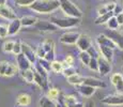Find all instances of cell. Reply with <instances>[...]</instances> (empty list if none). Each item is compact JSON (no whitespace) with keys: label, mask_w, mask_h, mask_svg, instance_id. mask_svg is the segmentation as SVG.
<instances>
[{"label":"cell","mask_w":123,"mask_h":107,"mask_svg":"<svg viewBox=\"0 0 123 107\" xmlns=\"http://www.w3.org/2000/svg\"><path fill=\"white\" fill-rule=\"evenodd\" d=\"M30 10L39 14L53 13L60 8L59 0H35L29 6Z\"/></svg>","instance_id":"1"},{"label":"cell","mask_w":123,"mask_h":107,"mask_svg":"<svg viewBox=\"0 0 123 107\" xmlns=\"http://www.w3.org/2000/svg\"><path fill=\"white\" fill-rule=\"evenodd\" d=\"M50 21H53L54 24L60 29H72L75 28L80 24L81 18L78 17H72V16H67L64 17H58V16H51Z\"/></svg>","instance_id":"2"},{"label":"cell","mask_w":123,"mask_h":107,"mask_svg":"<svg viewBox=\"0 0 123 107\" xmlns=\"http://www.w3.org/2000/svg\"><path fill=\"white\" fill-rule=\"evenodd\" d=\"M60 3V9L67 16H72V17H78L81 18L82 12L77 6H75L71 0H59Z\"/></svg>","instance_id":"3"},{"label":"cell","mask_w":123,"mask_h":107,"mask_svg":"<svg viewBox=\"0 0 123 107\" xmlns=\"http://www.w3.org/2000/svg\"><path fill=\"white\" fill-rule=\"evenodd\" d=\"M18 72V68L15 64L8 61H0V76L2 77H12Z\"/></svg>","instance_id":"4"},{"label":"cell","mask_w":123,"mask_h":107,"mask_svg":"<svg viewBox=\"0 0 123 107\" xmlns=\"http://www.w3.org/2000/svg\"><path fill=\"white\" fill-rule=\"evenodd\" d=\"M102 104L106 106H123V93H115L106 95L101 100Z\"/></svg>","instance_id":"5"},{"label":"cell","mask_w":123,"mask_h":107,"mask_svg":"<svg viewBox=\"0 0 123 107\" xmlns=\"http://www.w3.org/2000/svg\"><path fill=\"white\" fill-rule=\"evenodd\" d=\"M79 37H80L79 32L68 31V32H64L60 37V42L64 45H73V44H76Z\"/></svg>","instance_id":"6"},{"label":"cell","mask_w":123,"mask_h":107,"mask_svg":"<svg viewBox=\"0 0 123 107\" xmlns=\"http://www.w3.org/2000/svg\"><path fill=\"white\" fill-rule=\"evenodd\" d=\"M42 46H43L45 53H46V56H45L44 59L48 61H54L55 60V43H54L53 40H46L42 43Z\"/></svg>","instance_id":"7"},{"label":"cell","mask_w":123,"mask_h":107,"mask_svg":"<svg viewBox=\"0 0 123 107\" xmlns=\"http://www.w3.org/2000/svg\"><path fill=\"white\" fill-rule=\"evenodd\" d=\"M104 33H105L107 37H109L110 39H111L112 41L116 43L117 47H119L120 49H122V50H123V33L122 32L118 31V29L117 30L108 29V30H106Z\"/></svg>","instance_id":"8"},{"label":"cell","mask_w":123,"mask_h":107,"mask_svg":"<svg viewBox=\"0 0 123 107\" xmlns=\"http://www.w3.org/2000/svg\"><path fill=\"white\" fill-rule=\"evenodd\" d=\"M76 46L78 47L80 51H87L92 46L91 38L88 34H85V33L80 34V37L78 38V40L76 42Z\"/></svg>","instance_id":"9"},{"label":"cell","mask_w":123,"mask_h":107,"mask_svg":"<svg viewBox=\"0 0 123 107\" xmlns=\"http://www.w3.org/2000/svg\"><path fill=\"white\" fill-rule=\"evenodd\" d=\"M35 28L37 30H41L44 32H50V31H57L59 29L58 27L50 20H37V23L35 24Z\"/></svg>","instance_id":"10"},{"label":"cell","mask_w":123,"mask_h":107,"mask_svg":"<svg viewBox=\"0 0 123 107\" xmlns=\"http://www.w3.org/2000/svg\"><path fill=\"white\" fill-rule=\"evenodd\" d=\"M22 53L29 59V61L32 64H34L37 62V51H35L30 45L26 44V43H22Z\"/></svg>","instance_id":"11"},{"label":"cell","mask_w":123,"mask_h":107,"mask_svg":"<svg viewBox=\"0 0 123 107\" xmlns=\"http://www.w3.org/2000/svg\"><path fill=\"white\" fill-rule=\"evenodd\" d=\"M110 71H111L110 61H108L102 55H100L98 56V73L102 76H106L108 73H110Z\"/></svg>","instance_id":"12"},{"label":"cell","mask_w":123,"mask_h":107,"mask_svg":"<svg viewBox=\"0 0 123 107\" xmlns=\"http://www.w3.org/2000/svg\"><path fill=\"white\" fill-rule=\"evenodd\" d=\"M96 44H98V46L102 45V46L110 47V48H112V49H116V48H117V45H116V43L113 42L109 37H107L105 33L98 34V37H96Z\"/></svg>","instance_id":"13"},{"label":"cell","mask_w":123,"mask_h":107,"mask_svg":"<svg viewBox=\"0 0 123 107\" xmlns=\"http://www.w3.org/2000/svg\"><path fill=\"white\" fill-rule=\"evenodd\" d=\"M16 64H17L18 70H20V72L28 70V69H31V65H32V63L29 61V59L23 53L16 56Z\"/></svg>","instance_id":"14"},{"label":"cell","mask_w":123,"mask_h":107,"mask_svg":"<svg viewBox=\"0 0 123 107\" xmlns=\"http://www.w3.org/2000/svg\"><path fill=\"white\" fill-rule=\"evenodd\" d=\"M110 82L118 93H123V75L121 73H115L110 77Z\"/></svg>","instance_id":"15"},{"label":"cell","mask_w":123,"mask_h":107,"mask_svg":"<svg viewBox=\"0 0 123 107\" xmlns=\"http://www.w3.org/2000/svg\"><path fill=\"white\" fill-rule=\"evenodd\" d=\"M0 17L4 18V19H6V20H10V21L17 18L15 12L12 10L10 6H6V4L0 6Z\"/></svg>","instance_id":"16"},{"label":"cell","mask_w":123,"mask_h":107,"mask_svg":"<svg viewBox=\"0 0 123 107\" xmlns=\"http://www.w3.org/2000/svg\"><path fill=\"white\" fill-rule=\"evenodd\" d=\"M34 84H37L42 89L47 90V88H48V77L42 75L41 73L37 72L34 69Z\"/></svg>","instance_id":"17"},{"label":"cell","mask_w":123,"mask_h":107,"mask_svg":"<svg viewBox=\"0 0 123 107\" xmlns=\"http://www.w3.org/2000/svg\"><path fill=\"white\" fill-rule=\"evenodd\" d=\"M76 89L82 96L90 97L91 95H93V94L95 93L96 88L92 87V86H89V85H86V84H81V85L76 86Z\"/></svg>","instance_id":"18"},{"label":"cell","mask_w":123,"mask_h":107,"mask_svg":"<svg viewBox=\"0 0 123 107\" xmlns=\"http://www.w3.org/2000/svg\"><path fill=\"white\" fill-rule=\"evenodd\" d=\"M84 84L92 86V87L96 88V89H101V88L107 87L105 82H103V80L98 79V78H95V77H84Z\"/></svg>","instance_id":"19"},{"label":"cell","mask_w":123,"mask_h":107,"mask_svg":"<svg viewBox=\"0 0 123 107\" xmlns=\"http://www.w3.org/2000/svg\"><path fill=\"white\" fill-rule=\"evenodd\" d=\"M22 21L20 18H15V19L11 20V23L8 26V30H9V35H15L19 32L20 28H22Z\"/></svg>","instance_id":"20"},{"label":"cell","mask_w":123,"mask_h":107,"mask_svg":"<svg viewBox=\"0 0 123 107\" xmlns=\"http://www.w3.org/2000/svg\"><path fill=\"white\" fill-rule=\"evenodd\" d=\"M65 107H82L84 104L80 103L75 95H65L64 96Z\"/></svg>","instance_id":"21"},{"label":"cell","mask_w":123,"mask_h":107,"mask_svg":"<svg viewBox=\"0 0 123 107\" xmlns=\"http://www.w3.org/2000/svg\"><path fill=\"white\" fill-rule=\"evenodd\" d=\"M113 50H115V49L110 48V47H107V46H102V45L98 46L100 55H102L104 58L107 59L108 61H110V62H111V60L113 59Z\"/></svg>","instance_id":"22"},{"label":"cell","mask_w":123,"mask_h":107,"mask_svg":"<svg viewBox=\"0 0 123 107\" xmlns=\"http://www.w3.org/2000/svg\"><path fill=\"white\" fill-rule=\"evenodd\" d=\"M30 103H31V97H30V95H28L27 93H20L16 97V104L18 106L26 107L30 105Z\"/></svg>","instance_id":"23"},{"label":"cell","mask_w":123,"mask_h":107,"mask_svg":"<svg viewBox=\"0 0 123 107\" xmlns=\"http://www.w3.org/2000/svg\"><path fill=\"white\" fill-rule=\"evenodd\" d=\"M39 107H57V103L47 95H43L39 101Z\"/></svg>","instance_id":"24"},{"label":"cell","mask_w":123,"mask_h":107,"mask_svg":"<svg viewBox=\"0 0 123 107\" xmlns=\"http://www.w3.org/2000/svg\"><path fill=\"white\" fill-rule=\"evenodd\" d=\"M22 76L28 84H34V69L22 71Z\"/></svg>","instance_id":"25"},{"label":"cell","mask_w":123,"mask_h":107,"mask_svg":"<svg viewBox=\"0 0 123 107\" xmlns=\"http://www.w3.org/2000/svg\"><path fill=\"white\" fill-rule=\"evenodd\" d=\"M37 20L39 19L37 17H34V16H24V17L20 18L23 27H32V26H35Z\"/></svg>","instance_id":"26"},{"label":"cell","mask_w":123,"mask_h":107,"mask_svg":"<svg viewBox=\"0 0 123 107\" xmlns=\"http://www.w3.org/2000/svg\"><path fill=\"white\" fill-rule=\"evenodd\" d=\"M113 15H115L113 11H110V12H108V13H106V14H103V15H98V17H96V19H95L94 23H95L96 25H103V24H106Z\"/></svg>","instance_id":"27"},{"label":"cell","mask_w":123,"mask_h":107,"mask_svg":"<svg viewBox=\"0 0 123 107\" xmlns=\"http://www.w3.org/2000/svg\"><path fill=\"white\" fill-rule=\"evenodd\" d=\"M67 66V64L64 63V61H57V60H54L51 61V71L55 73H62L64 68Z\"/></svg>","instance_id":"28"},{"label":"cell","mask_w":123,"mask_h":107,"mask_svg":"<svg viewBox=\"0 0 123 107\" xmlns=\"http://www.w3.org/2000/svg\"><path fill=\"white\" fill-rule=\"evenodd\" d=\"M68 82L73 86H78V85H81L84 84V77H81L80 75H78L76 73V74L70 76V77H68Z\"/></svg>","instance_id":"29"},{"label":"cell","mask_w":123,"mask_h":107,"mask_svg":"<svg viewBox=\"0 0 123 107\" xmlns=\"http://www.w3.org/2000/svg\"><path fill=\"white\" fill-rule=\"evenodd\" d=\"M79 60L81 61V63L84 65L88 66L91 60V55L89 54V51H80L79 53Z\"/></svg>","instance_id":"30"},{"label":"cell","mask_w":123,"mask_h":107,"mask_svg":"<svg viewBox=\"0 0 123 107\" xmlns=\"http://www.w3.org/2000/svg\"><path fill=\"white\" fill-rule=\"evenodd\" d=\"M106 25H107L108 29H110V30H117L118 28L120 27V25H119V23H118L116 15H113L112 17L110 18V19L108 20L107 23H106Z\"/></svg>","instance_id":"31"},{"label":"cell","mask_w":123,"mask_h":107,"mask_svg":"<svg viewBox=\"0 0 123 107\" xmlns=\"http://www.w3.org/2000/svg\"><path fill=\"white\" fill-rule=\"evenodd\" d=\"M46 95L49 97V99L51 100H57L60 95V91H59V89H57V88H49V89H47V93Z\"/></svg>","instance_id":"32"},{"label":"cell","mask_w":123,"mask_h":107,"mask_svg":"<svg viewBox=\"0 0 123 107\" xmlns=\"http://www.w3.org/2000/svg\"><path fill=\"white\" fill-rule=\"evenodd\" d=\"M14 44H15V42H13V41H6V42H4L3 45H2V50H3V53H6V54L13 53Z\"/></svg>","instance_id":"33"},{"label":"cell","mask_w":123,"mask_h":107,"mask_svg":"<svg viewBox=\"0 0 123 107\" xmlns=\"http://www.w3.org/2000/svg\"><path fill=\"white\" fill-rule=\"evenodd\" d=\"M88 68L91 71L98 72V57H91V60H90Z\"/></svg>","instance_id":"34"},{"label":"cell","mask_w":123,"mask_h":107,"mask_svg":"<svg viewBox=\"0 0 123 107\" xmlns=\"http://www.w3.org/2000/svg\"><path fill=\"white\" fill-rule=\"evenodd\" d=\"M37 63H39L43 69H45L47 72H49V71L51 70V62L48 60H46V59H44V58L39 59V60H37Z\"/></svg>","instance_id":"35"},{"label":"cell","mask_w":123,"mask_h":107,"mask_svg":"<svg viewBox=\"0 0 123 107\" xmlns=\"http://www.w3.org/2000/svg\"><path fill=\"white\" fill-rule=\"evenodd\" d=\"M76 70H75L73 66H65L64 68V70H63V72H62V74L65 76V77H70V76H72V75H74V74H76Z\"/></svg>","instance_id":"36"},{"label":"cell","mask_w":123,"mask_h":107,"mask_svg":"<svg viewBox=\"0 0 123 107\" xmlns=\"http://www.w3.org/2000/svg\"><path fill=\"white\" fill-rule=\"evenodd\" d=\"M35 0H14L15 4L19 6H30Z\"/></svg>","instance_id":"37"},{"label":"cell","mask_w":123,"mask_h":107,"mask_svg":"<svg viewBox=\"0 0 123 107\" xmlns=\"http://www.w3.org/2000/svg\"><path fill=\"white\" fill-rule=\"evenodd\" d=\"M9 35L8 27L4 25H0V39H6Z\"/></svg>","instance_id":"38"},{"label":"cell","mask_w":123,"mask_h":107,"mask_svg":"<svg viewBox=\"0 0 123 107\" xmlns=\"http://www.w3.org/2000/svg\"><path fill=\"white\" fill-rule=\"evenodd\" d=\"M13 54L15 55V56L22 54V43L20 42H15V44H14V48H13Z\"/></svg>","instance_id":"39"},{"label":"cell","mask_w":123,"mask_h":107,"mask_svg":"<svg viewBox=\"0 0 123 107\" xmlns=\"http://www.w3.org/2000/svg\"><path fill=\"white\" fill-rule=\"evenodd\" d=\"M64 62L68 66H73V64H74V58H73L72 55H67V56H65Z\"/></svg>","instance_id":"40"},{"label":"cell","mask_w":123,"mask_h":107,"mask_svg":"<svg viewBox=\"0 0 123 107\" xmlns=\"http://www.w3.org/2000/svg\"><path fill=\"white\" fill-rule=\"evenodd\" d=\"M37 58L39 59H42V58H45V56H46V53H45L43 46H42V44L39 46V48H37Z\"/></svg>","instance_id":"41"},{"label":"cell","mask_w":123,"mask_h":107,"mask_svg":"<svg viewBox=\"0 0 123 107\" xmlns=\"http://www.w3.org/2000/svg\"><path fill=\"white\" fill-rule=\"evenodd\" d=\"M123 12V3H119V2H116V6H115V10H113V13L115 15H118V14L122 13Z\"/></svg>","instance_id":"42"},{"label":"cell","mask_w":123,"mask_h":107,"mask_svg":"<svg viewBox=\"0 0 123 107\" xmlns=\"http://www.w3.org/2000/svg\"><path fill=\"white\" fill-rule=\"evenodd\" d=\"M116 17H117V20H118V23H119V25L123 26V12L118 14V15H116Z\"/></svg>","instance_id":"43"},{"label":"cell","mask_w":123,"mask_h":107,"mask_svg":"<svg viewBox=\"0 0 123 107\" xmlns=\"http://www.w3.org/2000/svg\"><path fill=\"white\" fill-rule=\"evenodd\" d=\"M82 107H95V104H94V102L92 101V100H88V101L84 104Z\"/></svg>","instance_id":"44"},{"label":"cell","mask_w":123,"mask_h":107,"mask_svg":"<svg viewBox=\"0 0 123 107\" xmlns=\"http://www.w3.org/2000/svg\"><path fill=\"white\" fill-rule=\"evenodd\" d=\"M6 0H0V6H2V4H6Z\"/></svg>","instance_id":"45"},{"label":"cell","mask_w":123,"mask_h":107,"mask_svg":"<svg viewBox=\"0 0 123 107\" xmlns=\"http://www.w3.org/2000/svg\"><path fill=\"white\" fill-rule=\"evenodd\" d=\"M57 107H62V105L61 104H57Z\"/></svg>","instance_id":"46"},{"label":"cell","mask_w":123,"mask_h":107,"mask_svg":"<svg viewBox=\"0 0 123 107\" xmlns=\"http://www.w3.org/2000/svg\"><path fill=\"white\" fill-rule=\"evenodd\" d=\"M121 71H122V73H123V66H122V68H121Z\"/></svg>","instance_id":"47"}]
</instances>
